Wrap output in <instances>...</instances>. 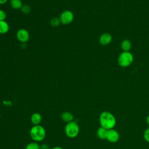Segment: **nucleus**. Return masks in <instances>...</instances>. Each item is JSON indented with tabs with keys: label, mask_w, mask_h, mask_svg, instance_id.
Here are the masks:
<instances>
[{
	"label": "nucleus",
	"mask_w": 149,
	"mask_h": 149,
	"mask_svg": "<svg viewBox=\"0 0 149 149\" xmlns=\"http://www.w3.org/2000/svg\"><path fill=\"white\" fill-rule=\"evenodd\" d=\"M99 122L101 127L109 130L114 128L116 124V119L111 112L103 111L100 115Z\"/></svg>",
	"instance_id": "1"
},
{
	"label": "nucleus",
	"mask_w": 149,
	"mask_h": 149,
	"mask_svg": "<svg viewBox=\"0 0 149 149\" xmlns=\"http://www.w3.org/2000/svg\"><path fill=\"white\" fill-rule=\"evenodd\" d=\"M45 136L46 131L40 125H34L30 130V136L34 141H41L45 139Z\"/></svg>",
	"instance_id": "2"
},
{
	"label": "nucleus",
	"mask_w": 149,
	"mask_h": 149,
	"mask_svg": "<svg viewBox=\"0 0 149 149\" xmlns=\"http://www.w3.org/2000/svg\"><path fill=\"white\" fill-rule=\"evenodd\" d=\"M79 131V126L78 123L74 120L67 123L65 127V134L69 138H75L78 136Z\"/></svg>",
	"instance_id": "3"
},
{
	"label": "nucleus",
	"mask_w": 149,
	"mask_h": 149,
	"mask_svg": "<svg viewBox=\"0 0 149 149\" xmlns=\"http://www.w3.org/2000/svg\"><path fill=\"white\" fill-rule=\"evenodd\" d=\"M133 61V56L129 52H123L119 56L118 62L121 67H127L132 64Z\"/></svg>",
	"instance_id": "4"
},
{
	"label": "nucleus",
	"mask_w": 149,
	"mask_h": 149,
	"mask_svg": "<svg viewBox=\"0 0 149 149\" xmlns=\"http://www.w3.org/2000/svg\"><path fill=\"white\" fill-rule=\"evenodd\" d=\"M59 19L61 23L64 25L69 24L73 21L74 14L71 10H66L61 13Z\"/></svg>",
	"instance_id": "5"
},
{
	"label": "nucleus",
	"mask_w": 149,
	"mask_h": 149,
	"mask_svg": "<svg viewBox=\"0 0 149 149\" xmlns=\"http://www.w3.org/2000/svg\"><path fill=\"white\" fill-rule=\"evenodd\" d=\"M16 37L22 43L27 42L30 39L29 32L25 29H20L16 33Z\"/></svg>",
	"instance_id": "6"
},
{
	"label": "nucleus",
	"mask_w": 149,
	"mask_h": 149,
	"mask_svg": "<svg viewBox=\"0 0 149 149\" xmlns=\"http://www.w3.org/2000/svg\"><path fill=\"white\" fill-rule=\"evenodd\" d=\"M119 133L118 132L114 129H111L109 130H108L107 131V137L106 140L111 143H115L118 141L119 139Z\"/></svg>",
	"instance_id": "7"
},
{
	"label": "nucleus",
	"mask_w": 149,
	"mask_h": 149,
	"mask_svg": "<svg viewBox=\"0 0 149 149\" xmlns=\"http://www.w3.org/2000/svg\"><path fill=\"white\" fill-rule=\"evenodd\" d=\"M112 36L108 33L102 34L99 38V42L102 45H108L112 41Z\"/></svg>",
	"instance_id": "8"
},
{
	"label": "nucleus",
	"mask_w": 149,
	"mask_h": 149,
	"mask_svg": "<svg viewBox=\"0 0 149 149\" xmlns=\"http://www.w3.org/2000/svg\"><path fill=\"white\" fill-rule=\"evenodd\" d=\"M30 120L33 125H38L42 120V116L39 113L34 112L31 115Z\"/></svg>",
	"instance_id": "9"
},
{
	"label": "nucleus",
	"mask_w": 149,
	"mask_h": 149,
	"mask_svg": "<svg viewBox=\"0 0 149 149\" xmlns=\"http://www.w3.org/2000/svg\"><path fill=\"white\" fill-rule=\"evenodd\" d=\"M61 119L63 122H66V123H68V122L73 121V119H74L73 115L71 112H68V111H65V112H63L61 114Z\"/></svg>",
	"instance_id": "10"
},
{
	"label": "nucleus",
	"mask_w": 149,
	"mask_h": 149,
	"mask_svg": "<svg viewBox=\"0 0 149 149\" xmlns=\"http://www.w3.org/2000/svg\"><path fill=\"white\" fill-rule=\"evenodd\" d=\"M9 30L8 23L5 20L0 21V34H4L7 33Z\"/></svg>",
	"instance_id": "11"
},
{
	"label": "nucleus",
	"mask_w": 149,
	"mask_h": 149,
	"mask_svg": "<svg viewBox=\"0 0 149 149\" xmlns=\"http://www.w3.org/2000/svg\"><path fill=\"white\" fill-rule=\"evenodd\" d=\"M107 131L108 130L100 126L97 130V137L101 140H106Z\"/></svg>",
	"instance_id": "12"
},
{
	"label": "nucleus",
	"mask_w": 149,
	"mask_h": 149,
	"mask_svg": "<svg viewBox=\"0 0 149 149\" xmlns=\"http://www.w3.org/2000/svg\"><path fill=\"white\" fill-rule=\"evenodd\" d=\"M10 5L13 9H20L23 6L22 1L21 0H10Z\"/></svg>",
	"instance_id": "13"
},
{
	"label": "nucleus",
	"mask_w": 149,
	"mask_h": 149,
	"mask_svg": "<svg viewBox=\"0 0 149 149\" xmlns=\"http://www.w3.org/2000/svg\"><path fill=\"white\" fill-rule=\"evenodd\" d=\"M120 47L123 52H129L132 47L131 42L129 40H124L122 41Z\"/></svg>",
	"instance_id": "14"
},
{
	"label": "nucleus",
	"mask_w": 149,
	"mask_h": 149,
	"mask_svg": "<svg viewBox=\"0 0 149 149\" xmlns=\"http://www.w3.org/2000/svg\"><path fill=\"white\" fill-rule=\"evenodd\" d=\"M25 149H40V145L36 141L30 142L26 145Z\"/></svg>",
	"instance_id": "15"
},
{
	"label": "nucleus",
	"mask_w": 149,
	"mask_h": 149,
	"mask_svg": "<svg viewBox=\"0 0 149 149\" xmlns=\"http://www.w3.org/2000/svg\"><path fill=\"white\" fill-rule=\"evenodd\" d=\"M21 10V12L23 13H24V14H28L31 11V8H30V6L28 5H23L22 8L20 9Z\"/></svg>",
	"instance_id": "16"
},
{
	"label": "nucleus",
	"mask_w": 149,
	"mask_h": 149,
	"mask_svg": "<svg viewBox=\"0 0 149 149\" xmlns=\"http://www.w3.org/2000/svg\"><path fill=\"white\" fill-rule=\"evenodd\" d=\"M50 23L51 24L52 26L53 27H57L59 25V24L61 23L60 20L59 18L58 17H54L51 20Z\"/></svg>",
	"instance_id": "17"
},
{
	"label": "nucleus",
	"mask_w": 149,
	"mask_h": 149,
	"mask_svg": "<svg viewBox=\"0 0 149 149\" xmlns=\"http://www.w3.org/2000/svg\"><path fill=\"white\" fill-rule=\"evenodd\" d=\"M143 137H144V139L145 141L149 143V127H147L144 130V134H143Z\"/></svg>",
	"instance_id": "18"
},
{
	"label": "nucleus",
	"mask_w": 149,
	"mask_h": 149,
	"mask_svg": "<svg viewBox=\"0 0 149 149\" xmlns=\"http://www.w3.org/2000/svg\"><path fill=\"white\" fill-rule=\"evenodd\" d=\"M6 18V13L2 9H0V21L5 20Z\"/></svg>",
	"instance_id": "19"
},
{
	"label": "nucleus",
	"mask_w": 149,
	"mask_h": 149,
	"mask_svg": "<svg viewBox=\"0 0 149 149\" xmlns=\"http://www.w3.org/2000/svg\"><path fill=\"white\" fill-rule=\"evenodd\" d=\"M40 149H49V146L47 144H42L40 146Z\"/></svg>",
	"instance_id": "20"
},
{
	"label": "nucleus",
	"mask_w": 149,
	"mask_h": 149,
	"mask_svg": "<svg viewBox=\"0 0 149 149\" xmlns=\"http://www.w3.org/2000/svg\"><path fill=\"white\" fill-rule=\"evenodd\" d=\"M8 0H0V5H3L7 2Z\"/></svg>",
	"instance_id": "21"
},
{
	"label": "nucleus",
	"mask_w": 149,
	"mask_h": 149,
	"mask_svg": "<svg viewBox=\"0 0 149 149\" xmlns=\"http://www.w3.org/2000/svg\"><path fill=\"white\" fill-rule=\"evenodd\" d=\"M146 121L147 124V125H148V126H149V115L147 116L146 119Z\"/></svg>",
	"instance_id": "22"
},
{
	"label": "nucleus",
	"mask_w": 149,
	"mask_h": 149,
	"mask_svg": "<svg viewBox=\"0 0 149 149\" xmlns=\"http://www.w3.org/2000/svg\"><path fill=\"white\" fill-rule=\"evenodd\" d=\"M51 149H63V148L61 147H59V146H56V147H54L52 148Z\"/></svg>",
	"instance_id": "23"
},
{
	"label": "nucleus",
	"mask_w": 149,
	"mask_h": 149,
	"mask_svg": "<svg viewBox=\"0 0 149 149\" xmlns=\"http://www.w3.org/2000/svg\"><path fill=\"white\" fill-rule=\"evenodd\" d=\"M67 1H69V0H67Z\"/></svg>",
	"instance_id": "24"
}]
</instances>
